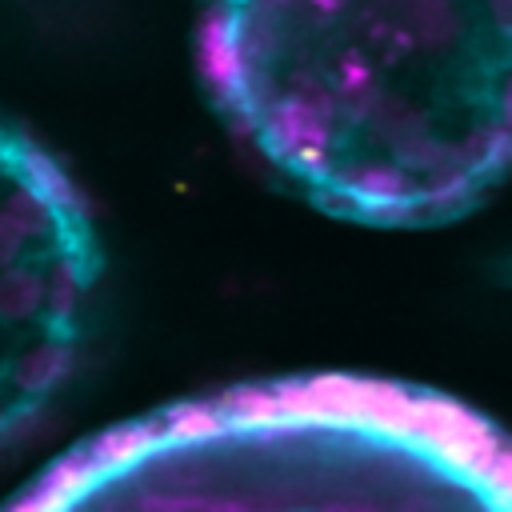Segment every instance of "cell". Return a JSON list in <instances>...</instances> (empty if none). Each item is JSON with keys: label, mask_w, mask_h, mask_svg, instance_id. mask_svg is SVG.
<instances>
[{"label": "cell", "mask_w": 512, "mask_h": 512, "mask_svg": "<svg viewBox=\"0 0 512 512\" xmlns=\"http://www.w3.org/2000/svg\"><path fill=\"white\" fill-rule=\"evenodd\" d=\"M200 76L308 204L368 228L476 212L512 160V0H204Z\"/></svg>", "instance_id": "cell-1"}, {"label": "cell", "mask_w": 512, "mask_h": 512, "mask_svg": "<svg viewBox=\"0 0 512 512\" xmlns=\"http://www.w3.org/2000/svg\"><path fill=\"white\" fill-rule=\"evenodd\" d=\"M8 508L508 512L512 448L476 408L376 376H292L88 436Z\"/></svg>", "instance_id": "cell-2"}, {"label": "cell", "mask_w": 512, "mask_h": 512, "mask_svg": "<svg viewBox=\"0 0 512 512\" xmlns=\"http://www.w3.org/2000/svg\"><path fill=\"white\" fill-rule=\"evenodd\" d=\"M100 284L84 192L24 128L0 120V448L68 384Z\"/></svg>", "instance_id": "cell-3"}]
</instances>
